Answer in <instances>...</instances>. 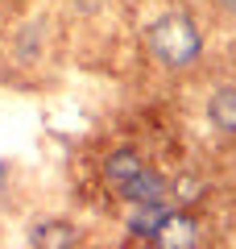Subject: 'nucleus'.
I'll use <instances>...</instances> for the list:
<instances>
[{"instance_id":"4","label":"nucleus","mask_w":236,"mask_h":249,"mask_svg":"<svg viewBox=\"0 0 236 249\" xmlns=\"http://www.w3.org/2000/svg\"><path fill=\"white\" fill-rule=\"evenodd\" d=\"M124 191V199H133V204H149V199H166V183H162V178L153 175V170H145L141 166L137 175L129 178V183L120 187Z\"/></svg>"},{"instance_id":"6","label":"nucleus","mask_w":236,"mask_h":249,"mask_svg":"<svg viewBox=\"0 0 236 249\" xmlns=\"http://www.w3.org/2000/svg\"><path fill=\"white\" fill-rule=\"evenodd\" d=\"M104 170H108V183L124 187V183H129V178L141 170V158H137L133 150H120V154H112V158H108V166H104Z\"/></svg>"},{"instance_id":"1","label":"nucleus","mask_w":236,"mask_h":249,"mask_svg":"<svg viewBox=\"0 0 236 249\" xmlns=\"http://www.w3.org/2000/svg\"><path fill=\"white\" fill-rule=\"evenodd\" d=\"M145 42L166 67H186L203 50V37H199V29H195V21L186 13H166L162 21H153Z\"/></svg>"},{"instance_id":"9","label":"nucleus","mask_w":236,"mask_h":249,"mask_svg":"<svg viewBox=\"0 0 236 249\" xmlns=\"http://www.w3.org/2000/svg\"><path fill=\"white\" fill-rule=\"evenodd\" d=\"M79 4H100V0H79Z\"/></svg>"},{"instance_id":"7","label":"nucleus","mask_w":236,"mask_h":249,"mask_svg":"<svg viewBox=\"0 0 236 249\" xmlns=\"http://www.w3.org/2000/svg\"><path fill=\"white\" fill-rule=\"evenodd\" d=\"M70 241H75V229H67V224L37 229V245H42V249H70Z\"/></svg>"},{"instance_id":"2","label":"nucleus","mask_w":236,"mask_h":249,"mask_svg":"<svg viewBox=\"0 0 236 249\" xmlns=\"http://www.w3.org/2000/svg\"><path fill=\"white\" fill-rule=\"evenodd\" d=\"M153 241H157V249H195L199 245V224H195L191 212H170L157 224Z\"/></svg>"},{"instance_id":"5","label":"nucleus","mask_w":236,"mask_h":249,"mask_svg":"<svg viewBox=\"0 0 236 249\" xmlns=\"http://www.w3.org/2000/svg\"><path fill=\"white\" fill-rule=\"evenodd\" d=\"M207 116H211V124L224 129V133H236V88L216 91L211 104H207Z\"/></svg>"},{"instance_id":"3","label":"nucleus","mask_w":236,"mask_h":249,"mask_svg":"<svg viewBox=\"0 0 236 249\" xmlns=\"http://www.w3.org/2000/svg\"><path fill=\"white\" fill-rule=\"evenodd\" d=\"M170 212H174V208H166V199H149V204H133V208H129V232H133V237H149V241H153L157 224L166 220Z\"/></svg>"},{"instance_id":"8","label":"nucleus","mask_w":236,"mask_h":249,"mask_svg":"<svg viewBox=\"0 0 236 249\" xmlns=\"http://www.w3.org/2000/svg\"><path fill=\"white\" fill-rule=\"evenodd\" d=\"M219 4H224V9H228V13H236V0H219Z\"/></svg>"}]
</instances>
